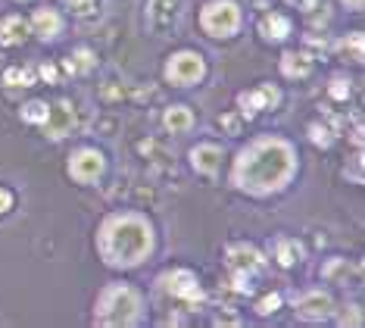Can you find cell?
<instances>
[{
	"label": "cell",
	"mask_w": 365,
	"mask_h": 328,
	"mask_svg": "<svg viewBox=\"0 0 365 328\" xmlns=\"http://www.w3.org/2000/svg\"><path fill=\"white\" fill-rule=\"evenodd\" d=\"M297 160L281 138H263L250 144L234 163V185L250 194H272L291 182Z\"/></svg>",
	"instance_id": "cell-1"
},
{
	"label": "cell",
	"mask_w": 365,
	"mask_h": 328,
	"mask_svg": "<svg viewBox=\"0 0 365 328\" xmlns=\"http://www.w3.org/2000/svg\"><path fill=\"white\" fill-rule=\"evenodd\" d=\"M153 250V232L141 216H113L100 228V253L109 266H137Z\"/></svg>",
	"instance_id": "cell-2"
},
{
	"label": "cell",
	"mask_w": 365,
	"mask_h": 328,
	"mask_svg": "<svg viewBox=\"0 0 365 328\" xmlns=\"http://www.w3.org/2000/svg\"><path fill=\"white\" fill-rule=\"evenodd\" d=\"M137 309H141V297L125 285H113L100 294L97 322H100V325H135Z\"/></svg>",
	"instance_id": "cell-3"
},
{
	"label": "cell",
	"mask_w": 365,
	"mask_h": 328,
	"mask_svg": "<svg viewBox=\"0 0 365 328\" xmlns=\"http://www.w3.org/2000/svg\"><path fill=\"white\" fill-rule=\"evenodd\" d=\"M200 25L206 28L212 38H228V34H234L237 25H241V13H237V7L231 0H216V3H210V7L203 10Z\"/></svg>",
	"instance_id": "cell-4"
},
{
	"label": "cell",
	"mask_w": 365,
	"mask_h": 328,
	"mask_svg": "<svg viewBox=\"0 0 365 328\" xmlns=\"http://www.w3.org/2000/svg\"><path fill=\"white\" fill-rule=\"evenodd\" d=\"M228 269L234 275V287L237 291H250V275L263 269V256H259L256 247L250 244H237L228 250Z\"/></svg>",
	"instance_id": "cell-5"
},
{
	"label": "cell",
	"mask_w": 365,
	"mask_h": 328,
	"mask_svg": "<svg viewBox=\"0 0 365 328\" xmlns=\"http://www.w3.org/2000/svg\"><path fill=\"white\" fill-rule=\"evenodd\" d=\"M203 72H206V66H203V56L197 54H178L166 66V76L172 85H194L203 78Z\"/></svg>",
	"instance_id": "cell-6"
},
{
	"label": "cell",
	"mask_w": 365,
	"mask_h": 328,
	"mask_svg": "<svg viewBox=\"0 0 365 328\" xmlns=\"http://www.w3.org/2000/svg\"><path fill=\"white\" fill-rule=\"evenodd\" d=\"M69 172H72V178L91 185V182H97L103 172V157L97 151H78L72 157V163H69Z\"/></svg>",
	"instance_id": "cell-7"
},
{
	"label": "cell",
	"mask_w": 365,
	"mask_h": 328,
	"mask_svg": "<svg viewBox=\"0 0 365 328\" xmlns=\"http://www.w3.org/2000/svg\"><path fill=\"white\" fill-rule=\"evenodd\" d=\"M166 287H169L175 297H181V300H188V303H197L203 297V291H200V285H197V278L190 272H172L169 278H166Z\"/></svg>",
	"instance_id": "cell-8"
},
{
	"label": "cell",
	"mask_w": 365,
	"mask_h": 328,
	"mask_svg": "<svg viewBox=\"0 0 365 328\" xmlns=\"http://www.w3.org/2000/svg\"><path fill=\"white\" fill-rule=\"evenodd\" d=\"M190 163H194L197 172L212 175V172H219V166H222V151H219V147H212V144H200V147H194V151H190Z\"/></svg>",
	"instance_id": "cell-9"
},
{
	"label": "cell",
	"mask_w": 365,
	"mask_h": 328,
	"mask_svg": "<svg viewBox=\"0 0 365 328\" xmlns=\"http://www.w3.org/2000/svg\"><path fill=\"white\" fill-rule=\"evenodd\" d=\"M297 309L303 319H324V316L331 313V300H328V294H322V291H312V294H306L303 300L297 303Z\"/></svg>",
	"instance_id": "cell-10"
},
{
	"label": "cell",
	"mask_w": 365,
	"mask_h": 328,
	"mask_svg": "<svg viewBox=\"0 0 365 328\" xmlns=\"http://www.w3.org/2000/svg\"><path fill=\"white\" fill-rule=\"evenodd\" d=\"M269 103H278V91L272 88V85H263V88L253 91V94H241V107L247 116H253L256 109L269 107Z\"/></svg>",
	"instance_id": "cell-11"
},
{
	"label": "cell",
	"mask_w": 365,
	"mask_h": 328,
	"mask_svg": "<svg viewBox=\"0 0 365 328\" xmlns=\"http://www.w3.org/2000/svg\"><path fill=\"white\" fill-rule=\"evenodd\" d=\"M25 34H28V25L19 19V16H10V19L0 22V44H22L25 41Z\"/></svg>",
	"instance_id": "cell-12"
},
{
	"label": "cell",
	"mask_w": 365,
	"mask_h": 328,
	"mask_svg": "<svg viewBox=\"0 0 365 328\" xmlns=\"http://www.w3.org/2000/svg\"><path fill=\"white\" fill-rule=\"evenodd\" d=\"M281 69L287 78H306L312 72V63L306 54H284L281 56Z\"/></svg>",
	"instance_id": "cell-13"
},
{
	"label": "cell",
	"mask_w": 365,
	"mask_h": 328,
	"mask_svg": "<svg viewBox=\"0 0 365 328\" xmlns=\"http://www.w3.org/2000/svg\"><path fill=\"white\" fill-rule=\"evenodd\" d=\"M44 125H47L50 138L66 135V129L72 125V109H69L66 103H63V107H56V109H50V113H47V119H44Z\"/></svg>",
	"instance_id": "cell-14"
},
{
	"label": "cell",
	"mask_w": 365,
	"mask_h": 328,
	"mask_svg": "<svg viewBox=\"0 0 365 328\" xmlns=\"http://www.w3.org/2000/svg\"><path fill=\"white\" fill-rule=\"evenodd\" d=\"M34 32H38L41 38H56V32H60V16H56L54 10H38V13H34Z\"/></svg>",
	"instance_id": "cell-15"
},
{
	"label": "cell",
	"mask_w": 365,
	"mask_h": 328,
	"mask_svg": "<svg viewBox=\"0 0 365 328\" xmlns=\"http://www.w3.org/2000/svg\"><path fill=\"white\" fill-rule=\"evenodd\" d=\"M175 3L178 0H150V10H147L150 22L153 25H169L172 13H175Z\"/></svg>",
	"instance_id": "cell-16"
},
{
	"label": "cell",
	"mask_w": 365,
	"mask_h": 328,
	"mask_svg": "<svg viewBox=\"0 0 365 328\" xmlns=\"http://www.w3.org/2000/svg\"><path fill=\"white\" fill-rule=\"evenodd\" d=\"M190 122H194V116H190L188 107H172L169 113H166V129L169 131H188Z\"/></svg>",
	"instance_id": "cell-17"
},
{
	"label": "cell",
	"mask_w": 365,
	"mask_h": 328,
	"mask_svg": "<svg viewBox=\"0 0 365 328\" xmlns=\"http://www.w3.org/2000/svg\"><path fill=\"white\" fill-rule=\"evenodd\" d=\"M287 32H291V22L284 19V16H269V19L263 22V34H265V38L281 41V38H287Z\"/></svg>",
	"instance_id": "cell-18"
},
{
	"label": "cell",
	"mask_w": 365,
	"mask_h": 328,
	"mask_svg": "<svg viewBox=\"0 0 365 328\" xmlns=\"http://www.w3.org/2000/svg\"><path fill=\"white\" fill-rule=\"evenodd\" d=\"M300 256H303V247H300L297 241H281V244H278V263H281V266H294Z\"/></svg>",
	"instance_id": "cell-19"
},
{
	"label": "cell",
	"mask_w": 365,
	"mask_h": 328,
	"mask_svg": "<svg viewBox=\"0 0 365 328\" xmlns=\"http://www.w3.org/2000/svg\"><path fill=\"white\" fill-rule=\"evenodd\" d=\"M47 113H50V107L47 103H41V100H32V103L22 107V119H25V122H44Z\"/></svg>",
	"instance_id": "cell-20"
},
{
	"label": "cell",
	"mask_w": 365,
	"mask_h": 328,
	"mask_svg": "<svg viewBox=\"0 0 365 328\" xmlns=\"http://www.w3.org/2000/svg\"><path fill=\"white\" fill-rule=\"evenodd\" d=\"M3 82H7V85H28V82H32V72H25V69H10V72H7V76H3Z\"/></svg>",
	"instance_id": "cell-21"
},
{
	"label": "cell",
	"mask_w": 365,
	"mask_h": 328,
	"mask_svg": "<svg viewBox=\"0 0 365 328\" xmlns=\"http://www.w3.org/2000/svg\"><path fill=\"white\" fill-rule=\"evenodd\" d=\"M69 7H72L78 16H91L97 10V0H69Z\"/></svg>",
	"instance_id": "cell-22"
},
{
	"label": "cell",
	"mask_w": 365,
	"mask_h": 328,
	"mask_svg": "<svg viewBox=\"0 0 365 328\" xmlns=\"http://www.w3.org/2000/svg\"><path fill=\"white\" fill-rule=\"evenodd\" d=\"M278 307H281V297H278V294H269V297H263V300H259V313H263V316H269V313H275V309Z\"/></svg>",
	"instance_id": "cell-23"
},
{
	"label": "cell",
	"mask_w": 365,
	"mask_h": 328,
	"mask_svg": "<svg viewBox=\"0 0 365 328\" xmlns=\"http://www.w3.org/2000/svg\"><path fill=\"white\" fill-rule=\"evenodd\" d=\"M344 47H350L353 60H362V34H353V38H350V44H346V41H340V50H344Z\"/></svg>",
	"instance_id": "cell-24"
},
{
	"label": "cell",
	"mask_w": 365,
	"mask_h": 328,
	"mask_svg": "<svg viewBox=\"0 0 365 328\" xmlns=\"http://www.w3.org/2000/svg\"><path fill=\"white\" fill-rule=\"evenodd\" d=\"M309 135H312V141H316V144H322V147H328V144H331V135H328L324 129H318V125H312V129H309Z\"/></svg>",
	"instance_id": "cell-25"
},
{
	"label": "cell",
	"mask_w": 365,
	"mask_h": 328,
	"mask_svg": "<svg viewBox=\"0 0 365 328\" xmlns=\"http://www.w3.org/2000/svg\"><path fill=\"white\" fill-rule=\"evenodd\" d=\"M10 206H13V194H10L7 188H0V212H7Z\"/></svg>",
	"instance_id": "cell-26"
},
{
	"label": "cell",
	"mask_w": 365,
	"mask_h": 328,
	"mask_svg": "<svg viewBox=\"0 0 365 328\" xmlns=\"http://www.w3.org/2000/svg\"><path fill=\"white\" fill-rule=\"evenodd\" d=\"M346 94H350V88H346L344 82H334V88H331V97H338V100H344Z\"/></svg>",
	"instance_id": "cell-27"
},
{
	"label": "cell",
	"mask_w": 365,
	"mask_h": 328,
	"mask_svg": "<svg viewBox=\"0 0 365 328\" xmlns=\"http://www.w3.org/2000/svg\"><path fill=\"white\" fill-rule=\"evenodd\" d=\"M359 322H362V316L350 313V316H344V319H340V325H359Z\"/></svg>",
	"instance_id": "cell-28"
},
{
	"label": "cell",
	"mask_w": 365,
	"mask_h": 328,
	"mask_svg": "<svg viewBox=\"0 0 365 328\" xmlns=\"http://www.w3.org/2000/svg\"><path fill=\"white\" fill-rule=\"evenodd\" d=\"M41 76H44V78H56V72L50 66H41Z\"/></svg>",
	"instance_id": "cell-29"
},
{
	"label": "cell",
	"mask_w": 365,
	"mask_h": 328,
	"mask_svg": "<svg viewBox=\"0 0 365 328\" xmlns=\"http://www.w3.org/2000/svg\"><path fill=\"white\" fill-rule=\"evenodd\" d=\"M344 3H350L353 10H362V0H344Z\"/></svg>",
	"instance_id": "cell-30"
}]
</instances>
